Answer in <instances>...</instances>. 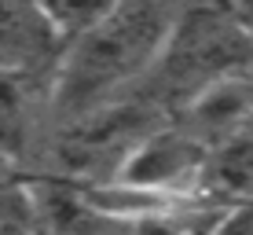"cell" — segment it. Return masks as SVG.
<instances>
[{"label":"cell","instance_id":"1","mask_svg":"<svg viewBox=\"0 0 253 235\" xmlns=\"http://www.w3.org/2000/svg\"><path fill=\"white\" fill-rule=\"evenodd\" d=\"M187 0H118L92 30L70 41L48 77L51 125L125 99L143 81Z\"/></svg>","mask_w":253,"mask_h":235},{"label":"cell","instance_id":"2","mask_svg":"<svg viewBox=\"0 0 253 235\" xmlns=\"http://www.w3.org/2000/svg\"><path fill=\"white\" fill-rule=\"evenodd\" d=\"M253 70V37L231 4L224 0H187L169 37L162 41L151 70L128 95L143 99L158 114L172 118L195 95L216 81Z\"/></svg>","mask_w":253,"mask_h":235},{"label":"cell","instance_id":"3","mask_svg":"<svg viewBox=\"0 0 253 235\" xmlns=\"http://www.w3.org/2000/svg\"><path fill=\"white\" fill-rule=\"evenodd\" d=\"M209 158L213 154L176 121H162L154 133H147L132 147V154L121 162L114 180L151 188L162 195H198L206 184Z\"/></svg>","mask_w":253,"mask_h":235},{"label":"cell","instance_id":"4","mask_svg":"<svg viewBox=\"0 0 253 235\" xmlns=\"http://www.w3.org/2000/svg\"><path fill=\"white\" fill-rule=\"evenodd\" d=\"M169 121L191 133L209 154L220 151L231 136H239L253 121V70L216 81L213 89L195 95L187 107H180Z\"/></svg>","mask_w":253,"mask_h":235},{"label":"cell","instance_id":"5","mask_svg":"<svg viewBox=\"0 0 253 235\" xmlns=\"http://www.w3.org/2000/svg\"><path fill=\"white\" fill-rule=\"evenodd\" d=\"M59 55L63 41L48 22L41 0H0V63L51 74Z\"/></svg>","mask_w":253,"mask_h":235},{"label":"cell","instance_id":"6","mask_svg":"<svg viewBox=\"0 0 253 235\" xmlns=\"http://www.w3.org/2000/svg\"><path fill=\"white\" fill-rule=\"evenodd\" d=\"M114 4L118 0H41L48 22L55 26L59 41H63V48L70 45V41H77L84 30H92Z\"/></svg>","mask_w":253,"mask_h":235},{"label":"cell","instance_id":"7","mask_svg":"<svg viewBox=\"0 0 253 235\" xmlns=\"http://www.w3.org/2000/svg\"><path fill=\"white\" fill-rule=\"evenodd\" d=\"M125 235H209V232H202L180 213H165V217H143V221L125 224Z\"/></svg>","mask_w":253,"mask_h":235},{"label":"cell","instance_id":"8","mask_svg":"<svg viewBox=\"0 0 253 235\" xmlns=\"http://www.w3.org/2000/svg\"><path fill=\"white\" fill-rule=\"evenodd\" d=\"M209 235H253V195L228 202V210L220 213Z\"/></svg>","mask_w":253,"mask_h":235},{"label":"cell","instance_id":"9","mask_svg":"<svg viewBox=\"0 0 253 235\" xmlns=\"http://www.w3.org/2000/svg\"><path fill=\"white\" fill-rule=\"evenodd\" d=\"M231 11L239 15V22L246 26V33L253 37V0H231Z\"/></svg>","mask_w":253,"mask_h":235},{"label":"cell","instance_id":"10","mask_svg":"<svg viewBox=\"0 0 253 235\" xmlns=\"http://www.w3.org/2000/svg\"><path fill=\"white\" fill-rule=\"evenodd\" d=\"M0 235H33V232L22 228V224H0Z\"/></svg>","mask_w":253,"mask_h":235},{"label":"cell","instance_id":"11","mask_svg":"<svg viewBox=\"0 0 253 235\" xmlns=\"http://www.w3.org/2000/svg\"><path fill=\"white\" fill-rule=\"evenodd\" d=\"M224 4H231V0H224Z\"/></svg>","mask_w":253,"mask_h":235}]
</instances>
